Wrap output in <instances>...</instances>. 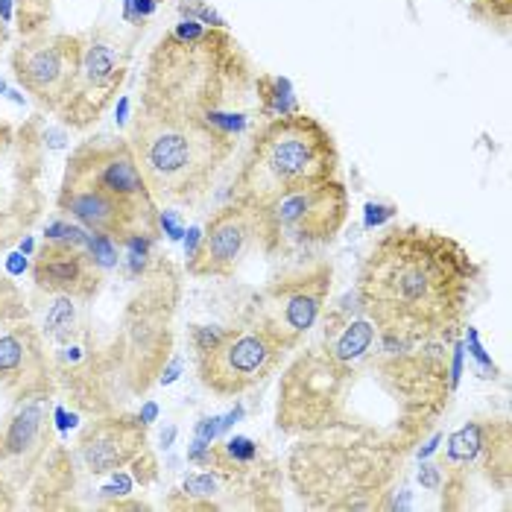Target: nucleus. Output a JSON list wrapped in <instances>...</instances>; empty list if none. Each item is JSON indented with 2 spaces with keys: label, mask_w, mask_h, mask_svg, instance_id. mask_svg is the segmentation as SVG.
Returning <instances> with one entry per match:
<instances>
[{
  "label": "nucleus",
  "mask_w": 512,
  "mask_h": 512,
  "mask_svg": "<svg viewBox=\"0 0 512 512\" xmlns=\"http://www.w3.org/2000/svg\"><path fill=\"white\" fill-rule=\"evenodd\" d=\"M53 390L56 381L44 337L27 319L9 322L0 334V393L21 404L27 398H47Z\"/></svg>",
  "instance_id": "15"
},
{
  "label": "nucleus",
  "mask_w": 512,
  "mask_h": 512,
  "mask_svg": "<svg viewBox=\"0 0 512 512\" xmlns=\"http://www.w3.org/2000/svg\"><path fill=\"white\" fill-rule=\"evenodd\" d=\"M47 445H50L47 398H27V401H21L18 413L0 431V463L36 466L39 460H44Z\"/></svg>",
  "instance_id": "19"
},
{
  "label": "nucleus",
  "mask_w": 512,
  "mask_h": 512,
  "mask_svg": "<svg viewBox=\"0 0 512 512\" xmlns=\"http://www.w3.org/2000/svg\"><path fill=\"white\" fill-rule=\"evenodd\" d=\"M82 59V36L36 33L24 36L12 50L9 65L15 82L39 103L44 112H59Z\"/></svg>",
  "instance_id": "13"
},
{
  "label": "nucleus",
  "mask_w": 512,
  "mask_h": 512,
  "mask_svg": "<svg viewBox=\"0 0 512 512\" xmlns=\"http://www.w3.org/2000/svg\"><path fill=\"white\" fill-rule=\"evenodd\" d=\"M56 422H59V428H62V431H65V428H68V425H71V422H68V413H65V410H62V407H59V410H56Z\"/></svg>",
  "instance_id": "32"
},
{
  "label": "nucleus",
  "mask_w": 512,
  "mask_h": 512,
  "mask_svg": "<svg viewBox=\"0 0 512 512\" xmlns=\"http://www.w3.org/2000/svg\"><path fill=\"white\" fill-rule=\"evenodd\" d=\"M340 150L334 135L311 115L293 112L261 123L232 185V199L264 205L293 188L337 179Z\"/></svg>",
  "instance_id": "7"
},
{
  "label": "nucleus",
  "mask_w": 512,
  "mask_h": 512,
  "mask_svg": "<svg viewBox=\"0 0 512 512\" xmlns=\"http://www.w3.org/2000/svg\"><path fill=\"white\" fill-rule=\"evenodd\" d=\"M41 158L39 123L15 129L0 120V249L21 240L41 217Z\"/></svg>",
  "instance_id": "9"
},
{
  "label": "nucleus",
  "mask_w": 512,
  "mask_h": 512,
  "mask_svg": "<svg viewBox=\"0 0 512 512\" xmlns=\"http://www.w3.org/2000/svg\"><path fill=\"white\" fill-rule=\"evenodd\" d=\"M261 211V249L267 255L319 246L343 232L349 223V191L340 179L293 188L264 205Z\"/></svg>",
  "instance_id": "8"
},
{
  "label": "nucleus",
  "mask_w": 512,
  "mask_h": 512,
  "mask_svg": "<svg viewBox=\"0 0 512 512\" xmlns=\"http://www.w3.org/2000/svg\"><path fill=\"white\" fill-rule=\"evenodd\" d=\"M33 281L44 293L74 296L79 302H88L97 296L103 276L85 246L44 240V246L36 252V261H33Z\"/></svg>",
  "instance_id": "18"
},
{
  "label": "nucleus",
  "mask_w": 512,
  "mask_h": 512,
  "mask_svg": "<svg viewBox=\"0 0 512 512\" xmlns=\"http://www.w3.org/2000/svg\"><path fill=\"white\" fill-rule=\"evenodd\" d=\"M261 211L252 202L232 199L214 211L188 255V273L194 278L235 276L252 249L261 246Z\"/></svg>",
  "instance_id": "14"
},
{
  "label": "nucleus",
  "mask_w": 512,
  "mask_h": 512,
  "mask_svg": "<svg viewBox=\"0 0 512 512\" xmlns=\"http://www.w3.org/2000/svg\"><path fill=\"white\" fill-rule=\"evenodd\" d=\"M132 50L109 30H88L82 36V59L68 97L59 106V120L71 129H88L118 97L129 74Z\"/></svg>",
  "instance_id": "11"
},
{
  "label": "nucleus",
  "mask_w": 512,
  "mask_h": 512,
  "mask_svg": "<svg viewBox=\"0 0 512 512\" xmlns=\"http://www.w3.org/2000/svg\"><path fill=\"white\" fill-rule=\"evenodd\" d=\"M480 6H489V15H486V21H489V24H501V27L507 30V24H510L512 0H474L472 15L480 9Z\"/></svg>",
  "instance_id": "25"
},
{
  "label": "nucleus",
  "mask_w": 512,
  "mask_h": 512,
  "mask_svg": "<svg viewBox=\"0 0 512 512\" xmlns=\"http://www.w3.org/2000/svg\"><path fill=\"white\" fill-rule=\"evenodd\" d=\"M0 94H9V88H6V82L0 79Z\"/></svg>",
  "instance_id": "34"
},
{
  "label": "nucleus",
  "mask_w": 512,
  "mask_h": 512,
  "mask_svg": "<svg viewBox=\"0 0 512 512\" xmlns=\"http://www.w3.org/2000/svg\"><path fill=\"white\" fill-rule=\"evenodd\" d=\"M477 281L480 267L463 243L422 226H395L372 243L357 302L378 337L445 343L466 319Z\"/></svg>",
  "instance_id": "2"
},
{
  "label": "nucleus",
  "mask_w": 512,
  "mask_h": 512,
  "mask_svg": "<svg viewBox=\"0 0 512 512\" xmlns=\"http://www.w3.org/2000/svg\"><path fill=\"white\" fill-rule=\"evenodd\" d=\"M6 36H9V33H6V24H3V21H0V44H3V41H6Z\"/></svg>",
  "instance_id": "33"
},
{
  "label": "nucleus",
  "mask_w": 512,
  "mask_h": 512,
  "mask_svg": "<svg viewBox=\"0 0 512 512\" xmlns=\"http://www.w3.org/2000/svg\"><path fill=\"white\" fill-rule=\"evenodd\" d=\"M483 469L498 486L510 483V422L477 419L448 439V451L439 469H451L454 483H463L469 469Z\"/></svg>",
  "instance_id": "16"
},
{
  "label": "nucleus",
  "mask_w": 512,
  "mask_h": 512,
  "mask_svg": "<svg viewBox=\"0 0 512 512\" xmlns=\"http://www.w3.org/2000/svg\"><path fill=\"white\" fill-rule=\"evenodd\" d=\"M56 208L82 223L91 235L158 237L161 205L150 194L126 138L97 135L82 141L65 164Z\"/></svg>",
  "instance_id": "4"
},
{
  "label": "nucleus",
  "mask_w": 512,
  "mask_h": 512,
  "mask_svg": "<svg viewBox=\"0 0 512 512\" xmlns=\"http://www.w3.org/2000/svg\"><path fill=\"white\" fill-rule=\"evenodd\" d=\"M378 340V328L363 314L360 302L349 314V305H337V311L325 314L322 325V352L334 360H355L366 355Z\"/></svg>",
  "instance_id": "20"
},
{
  "label": "nucleus",
  "mask_w": 512,
  "mask_h": 512,
  "mask_svg": "<svg viewBox=\"0 0 512 512\" xmlns=\"http://www.w3.org/2000/svg\"><path fill=\"white\" fill-rule=\"evenodd\" d=\"M255 94H258V106H261V118H281V115H293L299 112V103L293 97L290 82L273 74H258L255 79Z\"/></svg>",
  "instance_id": "21"
},
{
  "label": "nucleus",
  "mask_w": 512,
  "mask_h": 512,
  "mask_svg": "<svg viewBox=\"0 0 512 512\" xmlns=\"http://www.w3.org/2000/svg\"><path fill=\"white\" fill-rule=\"evenodd\" d=\"M290 349L264 325L229 328L208 349H199V381L220 398L243 395L278 369Z\"/></svg>",
  "instance_id": "10"
},
{
  "label": "nucleus",
  "mask_w": 512,
  "mask_h": 512,
  "mask_svg": "<svg viewBox=\"0 0 512 512\" xmlns=\"http://www.w3.org/2000/svg\"><path fill=\"white\" fill-rule=\"evenodd\" d=\"M126 141L158 205H194L208 197L237 144V138L202 120L147 112L141 106L129 123Z\"/></svg>",
  "instance_id": "5"
},
{
  "label": "nucleus",
  "mask_w": 512,
  "mask_h": 512,
  "mask_svg": "<svg viewBox=\"0 0 512 512\" xmlns=\"http://www.w3.org/2000/svg\"><path fill=\"white\" fill-rule=\"evenodd\" d=\"M12 507H15V498H12V492H9L6 480L0 477V510H12Z\"/></svg>",
  "instance_id": "29"
},
{
  "label": "nucleus",
  "mask_w": 512,
  "mask_h": 512,
  "mask_svg": "<svg viewBox=\"0 0 512 512\" xmlns=\"http://www.w3.org/2000/svg\"><path fill=\"white\" fill-rule=\"evenodd\" d=\"M147 451V425L138 416L112 413L91 422L79 436L77 457L91 474H112L132 466Z\"/></svg>",
  "instance_id": "17"
},
{
  "label": "nucleus",
  "mask_w": 512,
  "mask_h": 512,
  "mask_svg": "<svg viewBox=\"0 0 512 512\" xmlns=\"http://www.w3.org/2000/svg\"><path fill=\"white\" fill-rule=\"evenodd\" d=\"M77 302L79 299H74V296H56V302L47 314V322H44L47 340L68 346L77 337Z\"/></svg>",
  "instance_id": "22"
},
{
  "label": "nucleus",
  "mask_w": 512,
  "mask_h": 512,
  "mask_svg": "<svg viewBox=\"0 0 512 512\" xmlns=\"http://www.w3.org/2000/svg\"><path fill=\"white\" fill-rule=\"evenodd\" d=\"M404 457L395 448L346 436H305L287 469L299 498L314 510H381Z\"/></svg>",
  "instance_id": "6"
},
{
  "label": "nucleus",
  "mask_w": 512,
  "mask_h": 512,
  "mask_svg": "<svg viewBox=\"0 0 512 512\" xmlns=\"http://www.w3.org/2000/svg\"><path fill=\"white\" fill-rule=\"evenodd\" d=\"M258 74L226 27L179 21L150 53L141 109L202 120L237 138L252 115H261Z\"/></svg>",
  "instance_id": "3"
},
{
  "label": "nucleus",
  "mask_w": 512,
  "mask_h": 512,
  "mask_svg": "<svg viewBox=\"0 0 512 512\" xmlns=\"http://www.w3.org/2000/svg\"><path fill=\"white\" fill-rule=\"evenodd\" d=\"M331 281V264H314L308 270L276 278L255 302V322L276 334L287 349H296L325 311Z\"/></svg>",
  "instance_id": "12"
},
{
  "label": "nucleus",
  "mask_w": 512,
  "mask_h": 512,
  "mask_svg": "<svg viewBox=\"0 0 512 512\" xmlns=\"http://www.w3.org/2000/svg\"><path fill=\"white\" fill-rule=\"evenodd\" d=\"M226 454L237 460V463H255L258 460V445L252 442V439H246V436H235V439H229L226 445Z\"/></svg>",
  "instance_id": "26"
},
{
  "label": "nucleus",
  "mask_w": 512,
  "mask_h": 512,
  "mask_svg": "<svg viewBox=\"0 0 512 512\" xmlns=\"http://www.w3.org/2000/svg\"><path fill=\"white\" fill-rule=\"evenodd\" d=\"M27 319V305L21 290L0 273V322H18Z\"/></svg>",
  "instance_id": "24"
},
{
  "label": "nucleus",
  "mask_w": 512,
  "mask_h": 512,
  "mask_svg": "<svg viewBox=\"0 0 512 512\" xmlns=\"http://www.w3.org/2000/svg\"><path fill=\"white\" fill-rule=\"evenodd\" d=\"M156 404H147V407H144V410H141V413H138V419H141V422H144V425H150V422H153V419H156Z\"/></svg>",
  "instance_id": "31"
},
{
  "label": "nucleus",
  "mask_w": 512,
  "mask_h": 512,
  "mask_svg": "<svg viewBox=\"0 0 512 512\" xmlns=\"http://www.w3.org/2000/svg\"><path fill=\"white\" fill-rule=\"evenodd\" d=\"M439 474H442V469L439 466H422V472H419V480H422V486H428V489H436L439 486Z\"/></svg>",
  "instance_id": "28"
},
{
  "label": "nucleus",
  "mask_w": 512,
  "mask_h": 512,
  "mask_svg": "<svg viewBox=\"0 0 512 512\" xmlns=\"http://www.w3.org/2000/svg\"><path fill=\"white\" fill-rule=\"evenodd\" d=\"M366 211H369V214H366V226L372 229V226H378L381 220H387V217L393 214L395 208H384V205H369Z\"/></svg>",
  "instance_id": "27"
},
{
  "label": "nucleus",
  "mask_w": 512,
  "mask_h": 512,
  "mask_svg": "<svg viewBox=\"0 0 512 512\" xmlns=\"http://www.w3.org/2000/svg\"><path fill=\"white\" fill-rule=\"evenodd\" d=\"M24 270H27V261H21V255H9V273L18 276V273H24Z\"/></svg>",
  "instance_id": "30"
},
{
  "label": "nucleus",
  "mask_w": 512,
  "mask_h": 512,
  "mask_svg": "<svg viewBox=\"0 0 512 512\" xmlns=\"http://www.w3.org/2000/svg\"><path fill=\"white\" fill-rule=\"evenodd\" d=\"M50 15H53V0H15V18H18L21 39L44 33Z\"/></svg>",
  "instance_id": "23"
},
{
  "label": "nucleus",
  "mask_w": 512,
  "mask_h": 512,
  "mask_svg": "<svg viewBox=\"0 0 512 512\" xmlns=\"http://www.w3.org/2000/svg\"><path fill=\"white\" fill-rule=\"evenodd\" d=\"M384 352L334 360L322 349L299 357L278 387V431L346 436L407 454L448 407V355L442 340L398 343Z\"/></svg>",
  "instance_id": "1"
}]
</instances>
